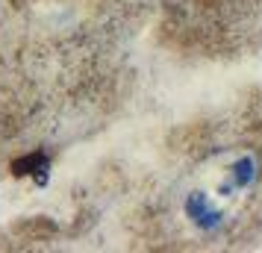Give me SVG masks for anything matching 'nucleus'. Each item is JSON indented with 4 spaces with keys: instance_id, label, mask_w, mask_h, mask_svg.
<instances>
[{
    "instance_id": "obj_1",
    "label": "nucleus",
    "mask_w": 262,
    "mask_h": 253,
    "mask_svg": "<svg viewBox=\"0 0 262 253\" xmlns=\"http://www.w3.org/2000/svg\"><path fill=\"white\" fill-rule=\"evenodd\" d=\"M259 177V171H256V159L253 156H238L233 171H230V182L224 186V192H245L250 189L253 182Z\"/></svg>"
}]
</instances>
